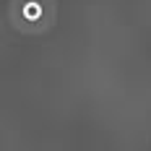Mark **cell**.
Returning <instances> with one entry per match:
<instances>
[{"label":"cell","mask_w":151,"mask_h":151,"mask_svg":"<svg viewBox=\"0 0 151 151\" xmlns=\"http://www.w3.org/2000/svg\"><path fill=\"white\" fill-rule=\"evenodd\" d=\"M11 26L26 37H42L58 21V0H11Z\"/></svg>","instance_id":"6da1fadb"}]
</instances>
